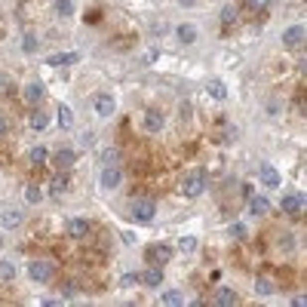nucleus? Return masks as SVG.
I'll return each instance as SVG.
<instances>
[{
	"mask_svg": "<svg viewBox=\"0 0 307 307\" xmlns=\"http://www.w3.org/2000/svg\"><path fill=\"white\" fill-rule=\"evenodd\" d=\"M261 182L267 188H280V172L274 166H261Z\"/></svg>",
	"mask_w": 307,
	"mask_h": 307,
	"instance_id": "16",
	"label": "nucleus"
},
{
	"mask_svg": "<svg viewBox=\"0 0 307 307\" xmlns=\"http://www.w3.org/2000/svg\"><path fill=\"white\" fill-rule=\"evenodd\" d=\"M25 197H28V203H40V200H43V191H40V188H34V185H31Z\"/></svg>",
	"mask_w": 307,
	"mask_h": 307,
	"instance_id": "30",
	"label": "nucleus"
},
{
	"mask_svg": "<svg viewBox=\"0 0 307 307\" xmlns=\"http://www.w3.org/2000/svg\"><path fill=\"white\" fill-rule=\"evenodd\" d=\"M83 22H86V25H96V22H99V12H93V9H89V12H86V19H83Z\"/></svg>",
	"mask_w": 307,
	"mask_h": 307,
	"instance_id": "34",
	"label": "nucleus"
},
{
	"mask_svg": "<svg viewBox=\"0 0 307 307\" xmlns=\"http://www.w3.org/2000/svg\"><path fill=\"white\" fill-rule=\"evenodd\" d=\"M0 280H3V283L15 280V267H12L9 261H0Z\"/></svg>",
	"mask_w": 307,
	"mask_h": 307,
	"instance_id": "24",
	"label": "nucleus"
},
{
	"mask_svg": "<svg viewBox=\"0 0 307 307\" xmlns=\"http://www.w3.org/2000/svg\"><path fill=\"white\" fill-rule=\"evenodd\" d=\"M28 274H31V280H37V283H46V280L52 277V267H49L46 261H31Z\"/></svg>",
	"mask_w": 307,
	"mask_h": 307,
	"instance_id": "6",
	"label": "nucleus"
},
{
	"mask_svg": "<svg viewBox=\"0 0 307 307\" xmlns=\"http://www.w3.org/2000/svg\"><path fill=\"white\" fill-rule=\"evenodd\" d=\"M144 258H148V264H154V267H163L172 258V249L166 243H154V246L144 249Z\"/></svg>",
	"mask_w": 307,
	"mask_h": 307,
	"instance_id": "1",
	"label": "nucleus"
},
{
	"mask_svg": "<svg viewBox=\"0 0 307 307\" xmlns=\"http://www.w3.org/2000/svg\"><path fill=\"white\" fill-rule=\"evenodd\" d=\"M141 283H144V286H151V289L163 286V267H154V264H151V267L141 274Z\"/></svg>",
	"mask_w": 307,
	"mask_h": 307,
	"instance_id": "10",
	"label": "nucleus"
},
{
	"mask_svg": "<svg viewBox=\"0 0 307 307\" xmlns=\"http://www.w3.org/2000/svg\"><path fill=\"white\" fill-rule=\"evenodd\" d=\"M160 304L182 307V304H185V295H182V292H175V289H169V292H163V295H160Z\"/></svg>",
	"mask_w": 307,
	"mask_h": 307,
	"instance_id": "18",
	"label": "nucleus"
},
{
	"mask_svg": "<svg viewBox=\"0 0 307 307\" xmlns=\"http://www.w3.org/2000/svg\"><path fill=\"white\" fill-rule=\"evenodd\" d=\"M3 224L6 227H19L22 224V215L19 212H3Z\"/></svg>",
	"mask_w": 307,
	"mask_h": 307,
	"instance_id": "26",
	"label": "nucleus"
},
{
	"mask_svg": "<svg viewBox=\"0 0 307 307\" xmlns=\"http://www.w3.org/2000/svg\"><path fill=\"white\" fill-rule=\"evenodd\" d=\"M68 188H71V182H68V175H65V172H62V175H56V178H52V182H49V191L56 194V197H62V194H65Z\"/></svg>",
	"mask_w": 307,
	"mask_h": 307,
	"instance_id": "17",
	"label": "nucleus"
},
{
	"mask_svg": "<svg viewBox=\"0 0 307 307\" xmlns=\"http://www.w3.org/2000/svg\"><path fill=\"white\" fill-rule=\"evenodd\" d=\"M178 40H182V43H194L197 40V31L191 25H182V28H178Z\"/></svg>",
	"mask_w": 307,
	"mask_h": 307,
	"instance_id": "22",
	"label": "nucleus"
},
{
	"mask_svg": "<svg viewBox=\"0 0 307 307\" xmlns=\"http://www.w3.org/2000/svg\"><path fill=\"white\" fill-rule=\"evenodd\" d=\"M6 132V123H3V117H0V135H3Z\"/></svg>",
	"mask_w": 307,
	"mask_h": 307,
	"instance_id": "36",
	"label": "nucleus"
},
{
	"mask_svg": "<svg viewBox=\"0 0 307 307\" xmlns=\"http://www.w3.org/2000/svg\"><path fill=\"white\" fill-rule=\"evenodd\" d=\"M178 249H182V252H194L197 249V237H182V240H178Z\"/></svg>",
	"mask_w": 307,
	"mask_h": 307,
	"instance_id": "29",
	"label": "nucleus"
},
{
	"mask_svg": "<svg viewBox=\"0 0 307 307\" xmlns=\"http://www.w3.org/2000/svg\"><path fill=\"white\" fill-rule=\"evenodd\" d=\"M120 182H123V172H120L117 166H104V172H102V188H104V191H114Z\"/></svg>",
	"mask_w": 307,
	"mask_h": 307,
	"instance_id": "5",
	"label": "nucleus"
},
{
	"mask_svg": "<svg viewBox=\"0 0 307 307\" xmlns=\"http://www.w3.org/2000/svg\"><path fill=\"white\" fill-rule=\"evenodd\" d=\"M267 209H270L267 197H261V194H258V197H255V194L249 197V212H252V215H267Z\"/></svg>",
	"mask_w": 307,
	"mask_h": 307,
	"instance_id": "12",
	"label": "nucleus"
},
{
	"mask_svg": "<svg viewBox=\"0 0 307 307\" xmlns=\"http://www.w3.org/2000/svg\"><path fill=\"white\" fill-rule=\"evenodd\" d=\"M154 215H157V206H154L151 200H138V203L132 206V218H135L138 224H151Z\"/></svg>",
	"mask_w": 307,
	"mask_h": 307,
	"instance_id": "2",
	"label": "nucleus"
},
{
	"mask_svg": "<svg viewBox=\"0 0 307 307\" xmlns=\"http://www.w3.org/2000/svg\"><path fill=\"white\" fill-rule=\"evenodd\" d=\"M206 89H209V96H212L215 102H224V99H227V86H224L221 80H209Z\"/></svg>",
	"mask_w": 307,
	"mask_h": 307,
	"instance_id": "15",
	"label": "nucleus"
},
{
	"mask_svg": "<svg viewBox=\"0 0 307 307\" xmlns=\"http://www.w3.org/2000/svg\"><path fill=\"white\" fill-rule=\"evenodd\" d=\"M215 304H221V307H230V304H240V295L233 292V289H218V295H215Z\"/></svg>",
	"mask_w": 307,
	"mask_h": 307,
	"instance_id": "13",
	"label": "nucleus"
},
{
	"mask_svg": "<svg viewBox=\"0 0 307 307\" xmlns=\"http://www.w3.org/2000/svg\"><path fill=\"white\" fill-rule=\"evenodd\" d=\"M182 191H185L188 197H200V194L206 191V175H203V172H191V175L185 178Z\"/></svg>",
	"mask_w": 307,
	"mask_h": 307,
	"instance_id": "3",
	"label": "nucleus"
},
{
	"mask_svg": "<svg viewBox=\"0 0 307 307\" xmlns=\"http://www.w3.org/2000/svg\"><path fill=\"white\" fill-rule=\"evenodd\" d=\"M59 120H62V126H71V123H74V111H71L68 104H62L59 107Z\"/></svg>",
	"mask_w": 307,
	"mask_h": 307,
	"instance_id": "25",
	"label": "nucleus"
},
{
	"mask_svg": "<svg viewBox=\"0 0 307 307\" xmlns=\"http://www.w3.org/2000/svg\"><path fill=\"white\" fill-rule=\"evenodd\" d=\"M178 3H182V6H191V3H194V0H178Z\"/></svg>",
	"mask_w": 307,
	"mask_h": 307,
	"instance_id": "37",
	"label": "nucleus"
},
{
	"mask_svg": "<svg viewBox=\"0 0 307 307\" xmlns=\"http://www.w3.org/2000/svg\"><path fill=\"white\" fill-rule=\"evenodd\" d=\"M46 126H49V117H46V114H40V111L31 114V129H46Z\"/></svg>",
	"mask_w": 307,
	"mask_h": 307,
	"instance_id": "21",
	"label": "nucleus"
},
{
	"mask_svg": "<svg viewBox=\"0 0 307 307\" xmlns=\"http://www.w3.org/2000/svg\"><path fill=\"white\" fill-rule=\"evenodd\" d=\"M163 114H160V111H148V114H144V129H148V132H160V129H163Z\"/></svg>",
	"mask_w": 307,
	"mask_h": 307,
	"instance_id": "11",
	"label": "nucleus"
},
{
	"mask_svg": "<svg viewBox=\"0 0 307 307\" xmlns=\"http://www.w3.org/2000/svg\"><path fill=\"white\" fill-rule=\"evenodd\" d=\"M77 59H80L77 52H59V56H49L46 65H49V68H56V65H74Z\"/></svg>",
	"mask_w": 307,
	"mask_h": 307,
	"instance_id": "14",
	"label": "nucleus"
},
{
	"mask_svg": "<svg viewBox=\"0 0 307 307\" xmlns=\"http://www.w3.org/2000/svg\"><path fill=\"white\" fill-rule=\"evenodd\" d=\"M283 43H286L289 49H301V46H304V28H301V25L286 28V31H283Z\"/></svg>",
	"mask_w": 307,
	"mask_h": 307,
	"instance_id": "4",
	"label": "nucleus"
},
{
	"mask_svg": "<svg viewBox=\"0 0 307 307\" xmlns=\"http://www.w3.org/2000/svg\"><path fill=\"white\" fill-rule=\"evenodd\" d=\"M114 107H117L114 96H107V93H102V96L96 99V114H99V117H111V114H114Z\"/></svg>",
	"mask_w": 307,
	"mask_h": 307,
	"instance_id": "7",
	"label": "nucleus"
},
{
	"mask_svg": "<svg viewBox=\"0 0 307 307\" xmlns=\"http://www.w3.org/2000/svg\"><path fill=\"white\" fill-rule=\"evenodd\" d=\"M267 3H270V0H246V6H249V9H264Z\"/></svg>",
	"mask_w": 307,
	"mask_h": 307,
	"instance_id": "31",
	"label": "nucleus"
},
{
	"mask_svg": "<svg viewBox=\"0 0 307 307\" xmlns=\"http://www.w3.org/2000/svg\"><path fill=\"white\" fill-rule=\"evenodd\" d=\"M43 96H46V93H43V86H40V83H31V86L25 89V99H28L31 104H40V102H43Z\"/></svg>",
	"mask_w": 307,
	"mask_h": 307,
	"instance_id": "19",
	"label": "nucleus"
},
{
	"mask_svg": "<svg viewBox=\"0 0 307 307\" xmlns=\"http://www.w3.org/2000/svg\"><path fill=\"white\" fill-rule=\"evenodd\" d=\"M233 15H237V9H233V6H227V9H224V22H227V25L233 22Z\"/></svg>",
	"mask_w": 307,
	"mask_h": 307,
	"instance_id": "35",
	"label": "nucleus"
},
{
	"mask_svg": "<svg viewBox=\"0 0 307 307\" xmlns=\"http://www.w3.org/2000/svg\"><path fill=\"white\" fill-rule=\"evenodd\" d=\"M25 49H28V52H34V49H37V40H34L31 34H28V37H25Z\"/></svg>",
	"mask_w": 307,
	"mask_h": 307,
	"instance_id": "33",
	"label": "nucleus"
},
{
	"mask_svg": "<svg viewBox=\"0 0 307 307\" xmlns=\"http://www.w3.org/2000/svg\"><path fill=\"white\" fill-rule=\"evenodd\" d=\"M0 246H3V237H0Z\"/></svg>",
	"mask_w": 307,
	"mask_h": 307,
	"instance_id": "38",
	"label": "nucleus"
},
{
	"mask_svg": "<svg viewBox=\"0 0 307 307\" xmlns=\"http://www.w3.org/2000/svg\"><path fill=\"white\" fill-rule=\"evenodd\" d=\"M301 209H304V197H301V194H289V197H283V212H289V215H301Z\"/></svg>",
	"mask_w": 307,
	"mask_h": 307,
	"instance_id": "9",
	"label": "nucleus"
},
{
	"mask_svg": "<svg viewBox=\"0 0 307 307\" xmlns=\"http://www.w3.org/2000/svg\"><path fill=\"white\" fill-rule=\"evenodd\" d=\"M255 292L258 295H270V292H274V283H270V280H258L255 283Z\"/></svg>",
	"mask_w": 307,
	"mask_h": 307,
	"instance_id": "28",
	"label": "nucleus"
},
{
	"mask_svg": "<svg viewBox=\"0 0 307 307\" xmlns=\"http://www.w3.org/2000/svg\"><path fill=\"white\" fill-rule=\"evenodd\" d=\"M230 233L233 237H246V227L243 224H230Z\"/></svg>",
	"mask_w": 307,
	"mask_h": 307,
	"instance_id": "32",
	"label": "nucleus"
},
{
	"mask_svg": "<svg viewBox=\"0 0 307 307\" xmlns=\"http://www.w3.org/2000/svg\"><path fill=\"white\" fill-rule=\"evenodd\" d=\"M65 230H68V237H74V240H83L86 233H89V221H86V218H71Z\"/></svg>",
	"mask_w": 307,
	"mask_h": 307,
	"instance_id": "8",
	"label": "nucleus"
},
{
	"mask_svg": "<svg viewBox=\"0 0 307 307\" xmlns=\"http://www.w3.org/2000/svg\"><path fill=\"white\" fill-rule=\"evenodd\" d=\"M28 157H31V163H34V166H43L49 154H46V148H34V151H31Z\"/></svg>",
	"mask_w": 307,
	"mask_h": 307,
	"instance_id": "23",
	"label": "nucleus"
},
{
	"mask_svg": "<svg viewBox=\"0 0 307 307\" xmlns=\"http://www.w3.org/2000/svg\"><path fill=\"white\" fill-rule=\"evenodd\" d=\"M74 160H77L74 151H59V154H56V166H59V169H68L71 163H74Z\"/></svg>",
	"mask_w": 307,
	"mask_h": 307,
	"instance_id": "20",
	"label": "nucleus"
},
{
	"mask_svg": "<svg viewBox=\"0 0 307 307\" xmlns=\"http://www.w3.org/2000/svg\"><path fill=\"white\" fill-rule=\"evenodd\" d=\"M56 9H59V15H71L74 12V0H56Z\"/></svg>",
	"mask_w": 307,
	"mask_h": 307,
	"instance_id": "27",
	"label": "nucleus"
}]
</instances>
